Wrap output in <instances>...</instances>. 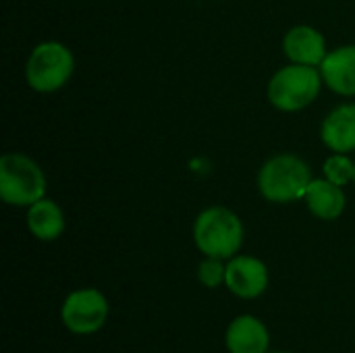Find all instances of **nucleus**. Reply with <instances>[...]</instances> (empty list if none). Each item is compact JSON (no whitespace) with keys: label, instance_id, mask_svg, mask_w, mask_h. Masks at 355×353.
Wrapping results in <instances>:
<instances>
[{"label":"nucleus","instance_id":"obj_2","mask_svg":"<svg viewBox=\"0 0 355 353\" xmlns=\"http://www.w3.org/2000/svg\"><path fill=\"white\" fill-rule=\"evenodd\" d=\"M193 241L204 256L227 260L233 258L243 243V225L233 210L212 206L196 218Z\"/></svg>","mask_w":355,"mask_h":353},{"label":"nucleus","instance_id":"obj_12","mask_svg":"<svg viewBox=\"0 0 355 353\" xmlns=\"http://www.w3.org/2000/svg\"><path fill=\"white\" fill-rule=\"evenodd\" d=\"M306 204L310 212L320 221H335L345 210V193L343 187L324 179H312L306 191Z\"/></svg>","mask_w":355,"mask_h":353},{"label":"nucleus","instance_id":"obj_7","mask_svg":"<svg viewBox=\"0 0 355 353\" xmlns=\"http://www.w3.org/2000/svg\"><path fill=\"white\" fill-rule=\"evenodd\" d=\"M225 285L243 300H254L268 287V268L262 260L252 256H235L227 264Z\"/></svg>","mask_w":355,"mask_h":353},{"label":"nucleus","instance_id":"obj_6","mask_svg":"<svg viewBox=\"0 0 355 353\" xmlns=\"http://www.w3.org/2000/svg\"><path fill=\"white\" fill-rule=\"evenodd\" d=\"M60 316L71 333L92 335L104 327L108 318V302L98 289H79L64 300Z\"/></svg>","mask_w":355,"mask_h":353},{"label":"nucleus","instance_id":"obj_9","mask_svg":"<svg viewBox=\"0 0 355 353\" xmlns=\"http://www.w3.org/2000/svg\"><path fill=\"white\" fill-rule=\"evenodd\" d=\"M322 144L337 152L349 154L355 150V104H341L327 114L320 127Z\"/></svg>","mask_w":355,"mask_h":353},{"label":"nucleus","instance_id":"obj_5","mask_svg":"<svg viewBox=\"0 0 355 353\" xmlns=\"http://www.w3.org/2000/svg\"><path fill=\"white\" fill-rule=\"evenodd\" d=\"M75 71V58L71 50L60 42L37 44L25 64V79L33 92L52 94L67 85Z\"/></svg>","mask_w":355,"mask_h":353},{"label":"nucleus","instance_id":"obj_13","mask_svg":"<svg viewBox=\"0 0 355 353\" xmlns=\"http://www.w3.org/2000/svg\"><path fill=\"white\" fill-rule=\"evenodd\" d=\"M27 229L40 241H54L64 231V214L60 206L48 198L31 204L27 210Z\"/></svg>","mask_w":355,"mask_h":353},{"label":"nucleus","instance_id":"obj_3","mask_svg":"<svg viewBox=\"0 0 355 353\" xmlns=\"http://www.w3.org/2000/svg\"><path fill=\"white\" fill-rule=\"evenodd\" d=\"M322 83L320 69L291 62L272 75L268 83V100L283 112H297L318 98Z\"/></svg>","mask_w":355,"mask_h":353},{"label":"nucleus","instance_id":"obj_11","mask_svg":"<svg viewBox=\"0 0 355 353\" xmlns=\"http://www.w3.org/2000/svg\"><path fill=\"white\" fill-rule=\"evenodd\" d=\"M227 350L231 353H266L270 335L254 316H239L227 329Z\"/></svg>","mask_w":355,"mask_h":353},{"label":"nucleus","instance_id":"obj_16","mask_svg":"<svg viewBox=\"0 0 355 353\" xmlns=\"http://www.w3.org/2000/svg\"><path fill=\"white\" fill-rule=\"evenodd\" d=\"M354 183H355V175H354Z\"/></svg>","mask_w":355,"mask_h":353},{"label":"nucleus","instance_id":"obj_1","mask_svg":"<svg viewBox=\"0 0 355 353\" xmlns=\"http://www.w3.org/2000/svg\"><path fill=\"white\" fill-rule=\"evenodd\" d=\"M312 183V171L295 154H277L268 158L258 173L260 193L275 204H289L306 198Z\"/></svg>","mask_w":355,"mask_h":353},{"label":"nucleus","instance_id":"obj_8","mask_svg":"<svg viewBox=\"0 0 355 353\" xmlns=\"http://www.w3.org/2000/svg\"><path fill=\"white\" fill-rule=\"evenodd\" d=\"M283 52L291 62L308 67H320L329 54L324 35L310 25H297L289 29L283 37Z\"/></svg>","mask_w":355,"mask_h":353},{"label":"nucleus","instance_id":"obj_15","mask_svg":"<svg viewBox=\"0 0 355 353\" xmlns=\"http://www.w3.org/2000/svg\"><path fill=\"white\" fill-rule=\"evenodd\" d=\"M198 277H200V281L206 287L214 289V287H218V285L225 283V279H227V266L218 258H208L206 256V260L198 268Z\"/></svg>","mask_w":355,"mask_h":353},{"label":"nucleus","instance_id":"obj_14","mask_svg":"<svg viewBox=\"0 0 355 353\" xmlns=\"http://www.w3.org/2000/svg\"><path fill=\"white\" fill-rule=\"evenodd\" d=\"M322 171H324V177H327L329 181H333V183H337V185L343 187V185H347L349 181H354L355 162L347 156V154H337V152H335L331 158H327Z\"/></svg>","mask_w":355,"mask_h":353},{"label":"nucleus","instance_id":"obj_4","mask_svg":"<svg viewBox=\"0 0 355 353\" xmlns=\"http://www.w3.org/2000/svg\"><path fill=\"white\" fill-rule=\"evenodd\" d=\"M46 196V177L29 156L10 152L0 158V198L8 206H31Z\"/></svg>","mask_w":355,"mask_h":353},{"label":"nucleus","instance_id":"obj_10","mask_svg":"<svg viewBox=\"0 0 355 353\" xmlns=\"http://www.w3.org/2000/svg\"><path fill=\"white\" fill-rule=\"evenodd\" d=\"M322 81L339 96H355V46H341L320 64Z\"/></svg>","mask_w":355,"mask_h":353}]
</instances>
